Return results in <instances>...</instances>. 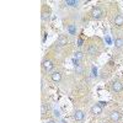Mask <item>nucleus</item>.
Listing matches in <instances>:
<instances>
[{"label":"nucleus","mask_w":123,"mask_h":123,"mask_svg":"<svg viewBox=\"0 0 123 123\" xmlns=\"http://www.w3.org/2000/svg\"><path fill=\"white\" fill-rule=\"evenodd\" d=\"M50 80L53 81V83H59L62 80V71L59 70H54L50 73Z\"/></svg>","instance_id":"9d476101"},{"label":"nucleus","mask_w":123,"mask_h":123,"mask_svg":"<svg viewBox=\"0 0 123 123\" xmlns=\"http://www.w3.org/2000/svg\"><path fill=\"white\" fill-rule=\"evenodd\" d=\"M113 24L116 26H123V15H117L113 20Z\"/></svg>","instance_id":"2eb2a0df"},{"label":"nucleus","mask_w":123,"mask_h":123,"mask_svg":"<svg viewBox=\"0 0 123 123\" xmlns=\"http://www.w3.org/2000/svg\"><path fill=\"white\" fill-rule=\"evenodd\" d=\"M101 123H105V122H101Z\"/></svg>","instance_id":"6ab92c4d"},{"label":"nucleus","mask_w":123,"mask_h":123,"mask_svg":"<svg viewBox=\"0 0 123 123\" xmlns=\"http://www.w3.org/2000/svg\"><path fill=\"white\" fill-rule=\"evenodd\" d=\"M115 48L116 49H122L123 48V37L115 38Z\"/></svg>","instance_id":"ddd939ff"},{"label":"nucleus","mask_w":123,"mask_h":123,"mask_svg":"<svg viewBox=\"0 0 123 123\" xmlns=\"http://www.w3.org/2000/svg\"><path fill=\"white\" fill-rule=\"evenodd\" d=\"M84 118H85V113H84L83 111L76 110V111L74 112V119H75L76 122H83Z\"/></svg>","instance_id":"9b49d317"},{"label":"nucleus","mask_w":123,"mask_h":123,"mask_svg":"<svg viewBox=\"0 0 123 123\" xmlns=\"http://www.w3.org/2000/svg\"><path fill=\"white\" fill-rule=\"evenodd\" d=\"M47 123H57V122H55L54 119H48V121H47Z\"/></svg>","instance_id":"a211bd4d"},{"label":"nucleus","mask_w":123,"mask_h":123,"mask_svg":"<svg viewBox=\"0 0 123 123\" xmlns=\"http://www.w3.org/2000/svg\"><path fill=\"white\" fill-rule=\"evenodd\" d=\"M54 68V60L50 58V57H44L42 60V73L47 74L50 73Z\"/></svg>","instance_id":"f257e3e1"},{"label":"nucleus","mask_w":123,"mask_h":123,"mask_svg":"<svg viewBox=\"0 0 123 123\" xmlns=\"http://www.w3.org/2000/svg\"><path fill=\"white\" fill-rule=\"evenodd\" d=\"M90 112H91L92 116H100L102 113V106L100 104H95L94 106H91Z\"/></svg>","instance_id":"1a4fd4ad"},{"label":"nucleus","mask_w":123,"mask_h":123,"mask_svg":"<svg viewBox=\"0 0 123 123\" xmlns=\"http://www.w3.org/2000/svg\"><path fill=\"white\" fill-rule=\"evenodd\" d=\"M75 71H76V74H79V75L84 74V68L78 60H75Z\"/></svg>","instance_id":"4468645a"},{"label":"nucleus","mask_w":123,"mask_h":123,"mask_svg":"<svg viewBox=\"0 0 123 123\" xmlns=\"http://www.w3.org/2000/svg\"><path fill=\"white\" fill-rule=\"evenodd\" d=\"M68 43H69V37H68L67 35H60V36L58 37V39H57V42H55L57 47H59V48L65 47Z\"/></svg>","instance_id":"423d86ee"},{"label":"nucleus","mask_w":123,"mask_h":123,"mask_svg":"<svg viewBox=\"0 0 123 123\" xmlns=\"http://www.w3.org/2000/svg\"><path fill=\"white\" fill-rule=\"evenodd\" d=\"M84 59V54L81 53V52H76L75 53V60H78V62H81Z\"/></svg>","instance_id":"f3484780"},{"label":"nucleus","mask_w":123,"mask_h":123,"mask_svg":"<svg viewBox=\"0 0 123 123\" xmlns=\"http://www.w3.org/2000/svg\"><path fill=\"white\" fill-rule=\"evenodd\" d=\"M123 90V83L121 80H115L112 81L111 84V91L115 92V94H118V92H121Z\"/></svg>","instance_id":"39448f33"},{"label":"nucleus","mask_w":123,"mask_h":123,"mask_svg":"<svg viewBox=\"0 0 123 123\" xmlns=\"http://www.w3.org/2000/svg\"><path fill=\"white\" fill-rule=\"evenodd\" d=\"M90 15H91V18H92V20H101L102 17H104L105 14H104V11H102L101 7L95 6V7H92Z\"/></svg>","instance_id":"7ed1b4c3"},{"label":"nucleus","mask_w":123,"mask_h":123,"mask_svg":"<svg viewBox=\"0 0 123 123\" xmlns=\"http://www.w3.org/2000/svg\"><path fill=\"white\" fill-rule=\"evenodd\" d=\"M110 119L113 123H118L122 119V113L119 111H117V110H112L110 112Z\"/></svg>","instance_id":"0eeeda50"},{"label":"nucleus","mask_w":123,"mask_h":123,"mask_svg":"<svg viewBox=\"0 0 123 123\" xmlns=\"http://www.w3.org/2000/svg\"><path fill=\"white\" fill-rule=\"evenodd\" d=\"M64 28L67 30V32L71 36H75L76 35V31H78V26L75 22H71L69 25H64Z\"/></svg>","instance_id":"6e6552de"},{"label":"nucleus","mask_w":123,"mask_h":123,"mask_svg":"<svg viewBox=\"0 0 123 123\" xmlns=\"http://www.w3.org/2000/svg\"><path fill=\"white\" fill-rule=\"evenodd\" d=\"M49 18H50V9H49V6L43 4V7H42V22L48 24Z\"/></svg>","instance_id":"20e7f679"},{"label":"nucleus","mask_w":123,"mask_h":123,"mask_svg":"<svg viewBox=\"0 0 123 123\" xmlns=\"http://www.w3.org/2000/svg\"><path fill=\"white\" fill-rule=\"evenodd\" d=\"M48 112V105L47 104H42V107H41V113H42V118L46 117V113Z\"/></svg>","instance_id":"dca6fc26"},{"label":"nucleus","mask_w":123,"mask_h":123,"mask_svg":"<svg viewBox=\"0 0 123 123\" xmlns=\"http://www.w3.org/2000/svg\"><path fill=\"white\" fill-rule=\"evenodd\" d=\"M63 4L65 6H69V7H79L80 1H79V0H65Z\"/></svg>","instance_id":"f8f14e48"},{"label":"nucleus","mask_w":123,"mask_h":123,"mask_svg":"<svg viewBox=\"0 0 123 123\" xmlns=\"http://www.w3.org/2000/svg\"><path fill=\"white\" fill-rule=\"evenodd\" d=\"M101 53V49H100V46L96 44V43H90L89 47H87V55L91 58V59H96Z\"/></svg>","instance_id":"f03ea898"}]
</instances>
